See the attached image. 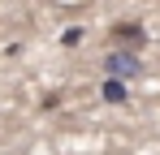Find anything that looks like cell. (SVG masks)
Listing matches in <instances>:
<instances>
[{
    "instance_id": "1",
    "label": "cell",
    "mask_w": 160,
    "mask_h": 155,
    "mask_svg": "<svg viewBox=\"0 0 160 155\" xmlns=\"http://www.w3.org/2000/svg\"><path fill=\"white\" fill-rule=\"evenodd\" d=\"M112 39H117L121 48H130V52H138L143 43H147V35H143L138 22H117V26H112Z\"/></svg>"
},
{
    "instance_id": "2",
    "label": "cell",
    "mask_w": 160,
    "mask_h": 155,
    "mask_svg": "<svg viewBox=\"0 0 160 155\" xmlns=\"http://www.w3.org/2000/svg\"><path fill=\"white\" fill-rule=\"evenodd\" d=\"M108 73H112V78H134V73H138L134 52H112V56H108Z\"/></svg>"
},
{
    "instance_id": "3",
    "label": "cell",
    "mask_w": 160,
    "mask_h": 155,
    "mask_svg": "<svg viewBox=\"0 0 160 155\" xmlns=\"http://www.w3.org/2000/svg\"><path fill=\"white\" fill-rule=\"evenodd\" d=\"M104 95H108V103H121V99H126V86H121V82H108Z\"/></svg>"
}]
</instances>
